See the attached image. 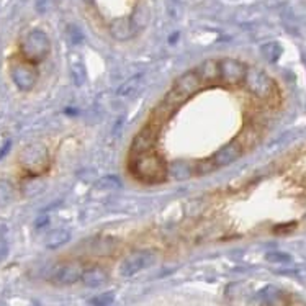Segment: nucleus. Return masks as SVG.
I'll list each match as a JSON object with an SVG mask.
<instances>
[{
  "instance_id": "f257e3e1",
  "label": "nucleus",
  "mask_w": 306,
  "mask_h": 306,
  "mask_svg": "<svg viewBox=\"0 0 306 306\" xmlns=\"http://www.w3.org/2000/svg\"><path fill=\"white\" fill-rule=\"evenodd\" d=\"M129 171L138 180L148 182V184H159L167 179V165L157 152L131 156Z\"/></svg>"
},
{
  "instance_id": "f03ea898",
  "label": "nucleus",
  "mask_w": 306,
  "mask_h": 306,
  "mask_svg": "<svg viewBox=\"0 0 306 306\" xmlns=\"http://www.w3.org/2000/svg\"><path fill=\"white\" fill-rule=\"evenodd\" d=\"M20 51L28 62H40L49 54L51 41L45 31L31 30L25 35L23 40H21Z\"/></svg>"
},
{
  "instance_id": "7ed1b4c3",
  "label": "nucleus",
  "mask_w": 306,
  "mask_h": 306,
  "mask_svg": "<svg viewBox=\"0 0 306 306\" xmlns=\"http://www.w3.org/2000/svg\"><path fill=\"white\" fill-rule=\"evenodd\" d=\"M200 87H201V81L198 79V76L195 74V71L185 72L184 76H180L176 81L174 89L167 93L164 101H167V104L172 105L174 108H177L179 105L184 104L185 100L195 95V93L200 90Z\"/></svg>"
},
{
  "instance_id": "20e7f679",
  "label": "nucleus",
  "mask_w": 306,
  "mask_h": 306,
  "mask_svg": "<svg viewBox=\"0 0 306 306\" xmlns=\"http://www.w3.org/2000/svg\"><path fill=\"white\" fill-rule=\"evenodd\" d=\"M20 164L25 171H28L33 176H40L46 169L49 164V154L45 144L41 143H31L25 146L20 152Z\"/></svg>"
},
{
  "instance_id": "39448f33",
  "label": "nucleus",
  "mask_w": 306,
  "mask_h": 306,
  "mask_svg": "<svg viewBox=\"0 0 306 306\" xmlns=\"http://www.w3.org/2000/svg\"><path fill=\"white\" fill-rule=\"evenodd\" d=\"M244 85L254 97L260 100H267L274 95L275 92V82L274 79L257 67H247L246 77H244Z\"/></svg>"
},
{
  "instance_id": "423d86ee",
  "label": "nucleus",
  "mask_w": 306,
  "mask_h": 306,
  "mask_svg": "<svg viewBox=\"0 0 306 306\" xmlns=\"http://www.w3.org/2000/svg\"><path fill=\"white\" fill-rule=\"evenodd\" d=\"M156 262V252L151 249H141L131 252L129 256L121 262L120 265V275L123 277H133L138 272L151 267Z\"/></svg>"
},
{
  "instance_id": "0eeeda50",
  "label": "nucleus",
  "mask_w": 306,
  "mask_h": 306,
  "mask_svg": "<svg viewBox=\"0 0 306 306\" xmlns=\"http://www.w3.org/2000/svg\"><path fill=\"white\" fill-rule=\"evenodd\" d=\"M10 77L17 89L21 92H30L38 81V72L31 65V62H13L10 65Z\"/></svg>"
},
{
  "instance_id": "6e6552de",
  "label": "nucleus",
  "mask_w": 306,
  "mask_h": 306,
  "mask_svg": "<svg viewBox=\"0 0 306 306\" xmlns=\"http://www.w3.org/2000/svg\"><path fill=\"white\" fill-rule=\"evenodd\" d=\"M220 62V79L228 85H237L244 82L247 67L237 59H231V57H224V59L218 61Z\"/></svg>"
},
{
  "instance_id": "1a4fd4ad",
  "label": "nucleus",
  "mask_w": 306,
  "mask_h": 306,
  "mask_svg": "<svg viewBox=\"0 0 306 306\" xmlns=\"http://www.w3.org/2000/svg\"><path fill=\"white\" fill-rule=\"evenodd\" d=\"M156 138H157V129L154 126H144L140 133H138L133 138V143H131L129 152L131 156H140V154H146V152H151V149L154 148L156 144Z\"/></svg>"
},
{
  "instance_id": "9d476101",
  "label": "nucleus",
  "mask_w": 306,
  "mask_h": 306,
  "mask_svg": "<svg viewBox=\"0 0 306 306\" xmlns=\"http://www.w3.org/2000/svg\"><path fill=\"white\" fill-rule=\"evenodd\" d=\"M243 154V146L239 141H231L228 144H224L221 149H218V152H215V156L211 157V161L215 162L216 169L218 167H226L232 162H236Z\"/></svg>"
},
{
  "instance_id": "9b49d317",
  "label": "nucleus",
  "mask_w": 306,
  "mask_h": 306,
  "mask_svg": "<svg viewBox=\"0 0 306 306\" xmlns=\"http://www.w3.org/2000/svg\"><path fill=\"white\" fill-rule=\"evenodd\" d=\"M84 268L79 262H69V264L61 265L54 272V282L61 283V285H72L79 280H82Z\"/></svg>"
},
{
  "instance_id": "f8f14e48",
  "label": "nucleus",
  "mask_w": 306,
  "mask_h": 306,
  "mask_svg": "<svg viewBox=\"0 0 306 306\" xmlns=\"http://www.w3.org/2000/svg\"><path fill=\"white\" fill-rule=\"evenodd\" d=\"M195 74L198 76V79L201 81V84H211L220 79V62L215 59H208L203 61L198 67L195 69Z\"/></svg>"
},
{
  "instance_id": "ddd939ff",
  "label": "nucleus",
  "mask_w": 306,
  "mask_h": 306,
  "mask_svg": "<svg viewBox=\"0 0 306 306\" xmlns=\"http://www.w3.org/2000/svg\"><path fill=\"white\" fill-rule=\"evenodd\" d=\"M110 33L115 40L126 41L129 38H133L136 31H134L133 25H131L129 18H116L112 21V25H110Z\"/></svg>"
},
{
  "instance_id": "4468645a",
  "label": "nucleus",
  "mask_w": 306,
  "mask_h": 306,
  "mask_svg": "<svg viewBox=\"0 0 306 306\" xmlns=\"http://www.w3.org/2000/svg\"><path fill=\"white\" fill-rule=\"evenodd\" d=\"M260 306H285L287 298L277 287H265L259 293Z\"/></svg>"
},
{
  "instance_id": "2eb2a0df",
  "label": "nucleus",
  "mask_w": 306,
  "mask_h": 306,
  "mask_svg": "<svg viewBox=\"0 0 306 306\" xmlns=\"http://www.w3.org/2000/svg\"><path fill=\"white\" fill-rule=\"evenodd\" d=\"M82 282L90 288H98L108 282V274L101 267H93V268H89V270L84 272Z\"/></svg>"
},
{
  "instance_id": "dca6fc26",
  "label": "nucleus",
  "mask_w": 306,
  "mask_h": 306,
  "mask_svg": "<svg viewBox=\"0 0 306 306\" xmlns=\"http://www.w3.org/2000/svg\"><path fill=\"white\" fill-rule=\"evenodd\" d=\"M71 239V232L67 229H54L46 236V247L48 249H57L64 244H67Z\"/></svg>"
},
{
  "instance_id": "f3484780",
  "label": "nucleus",
  "mask_w": 306,
  "mask_h": 306,
  "mask_svg": "<svg viewBox=\"0 0 306 306\" xmlns=\"http://www.w3.org/2000/svg\"><path fill=\"white\" fill-rule=\"evenodd\" d=\"M149 18H151V12L146 5H138L133 15H131V25H133L134 31L138 30H143V28H146V25L149 23Z\"/></svg>"
},
{
  "instance_id": "a211bd4d",
  "label": "nucleus",
  "mask_w": 306,
  "mask_h": 306,
  "mask_svg": "<svg viewBox=\"0 0 306 306\" xmlns=\"http://www.w3.org/2000/svg\"><path fill=\"white\" fill-rule=\"evenodd\" d=\"M15 195H17L15 185L10 180L7 179L0 180V208L12 205L13 200H15Z\"/></svg>"
},
{
  "instance_id": "6ab92c4d",
  "label": "nucleus",
  "mask_w": 306,
  "mask_h": 306,
  "mask_svg": "<svg viewBox=\"0 0 306 306\" xmlns=\"http://www.w3.org/2000/svg\"><path fill=\"white\" fill-rule=\"evenodd\" d=\"M260 53L268 62H277V61H279V57L282 56V46L279 45V43H275V41L265 43V45L260 48Z\"/></svg>"
},
{
  "instance_id": "aec40b11",
  "label": "nucleus",
  "mask_w": 306,
  "mask_h": 306,
  "mask_svg": "<svg viewBox=\"0 0 306 306\" xmlns=\"http://www.w3.org/2000/svg\"><path fill=\"white\" fill-rule=\"evenodd\" d=\"M71 74H72V81L77 87H82L87 81V72H85V67L81 61H76L72 62L71 65Z\"/></svg>"
},
{
  "instance_id": "412c9836",
  "label": "nucleus",
  "mask_w": 306,
  "mask_h": 306,
  "mask_svg": "<svg viewBox=\"0 0 306 306\" xmlns=\"http://www.w3.org/2000/svg\"><path fill=\"white\" fill-rule=\"evenodd\" d=\"M115 300V295L113 293H101L98 296H95L92 300L93 306H112Z\"/></svg>"
},
{
  "instance_id": "4be33fe9",
  "label": "nucleus",
  "mask_w": 306,
  "mask_h": 306,
  "mask_svg": "<svg viewBox=\"0 0 306 306\" xmlns=\"http://www.w3.org/2000/svg\"><path fill=\"white\" fill-rule=\"evenodd\" d=\"M267 260L275 262V264H287V262L291 260V257L288 256V254H283V252H268Z\"/></svg>"
},
{
  "instance_id": "5701e85b",
  "label": "nucleus",
  "mask_w": 306,
  "mask_h": 306,
  "mask_svg": "<svg viewBox=\"0 0 306 306\" xmlns=\"http://www.w3.org/2000/svg\"><path fill=\"white\" fill-rule=\"evenodd\" d=\"M215 169H216V165L211 159H208V161H205V162H198V165H196V172L198 174H208Z\"/></svg>"
},
{
  "instance_id": "b1692460",
  "label": "nucleus",
  "mask_w": 306,
  "mask_h": 306,
  "mask_svg": "<svg viewBox=\"0 0 306 306\" xmlns=\"http://www.w3.org/2000/svg\"><path fill=\"white\" fill-rule=\"evenodd\" d=\"M7 254H9V244L5 241H0V262L7 257Z\"/></svg>"
},
{
  "instance_id": "393cba45",
  "label": "nucleus",
  "mask_w": 306,
  "mask_h": 306,
  "mask_svg": "<svg viewBox=\"0 0 306 306\" xmlns=\"http://www.w3.org/2000/svg\"><path fill=\"white\" fill-rule=\"evenodd\" d=\"M10 146H12V143H10V141H7V143H5V146L2 148V151H0V157H4V156L7 154V151L10 149Z\"/></svg>"
},
{
  "instance_id": "a878e982",
  "label": "nucleus",
  "mask_w": 306,
  "mask_h": 306,
  "mask_svg": "<svg viewBox=\"0 0 306 306\" xmlns=\"http://www.w3.org/2000/svg\"><path fill=\"white\" fill-rule=\"evenodd\" d=\"M84 2H85V4H92V2H93V0H84Z\"/></svg>"
}]
</instances>
